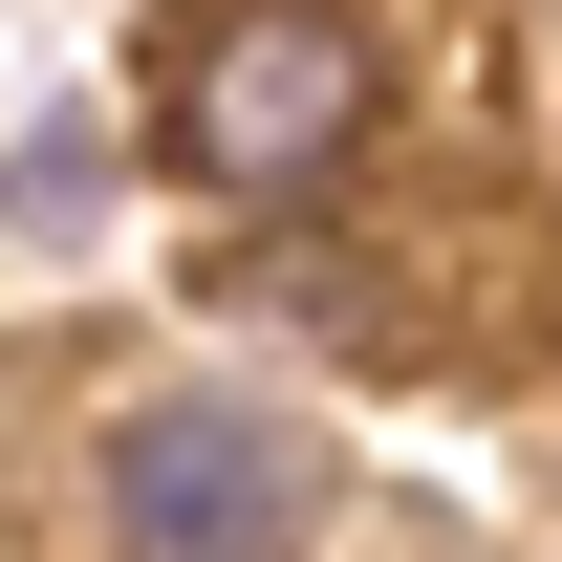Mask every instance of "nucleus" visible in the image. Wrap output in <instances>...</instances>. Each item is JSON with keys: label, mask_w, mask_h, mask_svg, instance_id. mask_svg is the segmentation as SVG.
Wrapping results in <instances>:
<instances>
[{"label": "nucleus", "mask_w": 562, "mask_h": 562, "mask_svg": "<svg viewBox=\"0 0 562 562\" xmlns=\"http://www.w3.org/2000/svg\"><path fill=\"white\" fill-rule=\"evenodd\" d=\"M325 541V432L260 390H151L109 432V562H303Z\"/></svg>", "instance_id": "f257e3e1"}, {"label": "nucleus", "mask_w": 562, "mask_h": 562, "mask_svg": "<svg viewBox=\"0 0 562 562\" xmlns=\"http://www.w3.org/2000/svg\"><path fill=\"white\" fill-rule=\"evenodd\" d=\"M347 131H368V22H325V0L216 22V44H195V109H173V151H195L216 195H303Z\"/></svg>", "instance_id": "f03ea898"}]
</instances>
